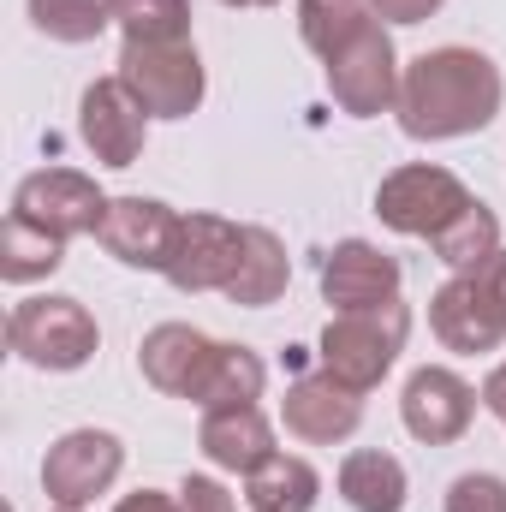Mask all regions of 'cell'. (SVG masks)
I'll return each mask as SVG.
<instances>
[{"label":"cell","mask_w":506,"mask_h":512,"mask_svg":"<svg viewBox=\"0 0 506 512\" xmlns=\"http://www.w3.org/2000/svg\"><path fill=\"white\" fill-rule=\"evenodd\" d=\"M471 203H477V197L465 191V179L447 173V167H435V161H405V167H393L376 185L381 227H393V233H405V239H435V233L453 227Z\"/></svg>","instance_id":"5b68a950"},{"label":"cell","mask_w":506,"mask_h":512,"mask_svg":"<svg viewBox=\"0 0 506 512\" xmlns=\"http://www.w3.org/2000/svg\"><path fill=\"white\" fill-rule=\"evenodd\" d=\"M316 495H322V477H316V465L298 459V453H274L268 465H256L251 477H245L251 512H310Z\"/></svg>","instance_id":"ffe728a7"},{"label":"cell","mask_w":506,"mask_h":512,"mask_svg":"<svg viewBox=\"0 0 506 512\" xmlns=\"http://www.w3.org/2000/svg\"><path fill=\"white\" fill-rule=\"evenodd\" d=\"M399 262L370 245V239H340L328 262H322V298L340 310H376V304H393L399 298Z\"/></svg>","instance_id":"2e32d148"},{"label":"cell","mask_w":506,"mask_h":512,"mask_svg":"<svg viewBox=\"0 0 506 512\" xmlns=\"http://www.w3.org/2000/svg\"><path fill=\"white\" fill-rule=\"evenodd\" d=\"M78 131H84V143H90V155L102 167H137V155L149 143V114H143V102L126 90V78L114 72V78H96L84 90Z\"/></svg>","instance_id":"7c38bea8"},{"label":"cell","mask_w":506,"mask_h":512,"mask_svg":"<svg viewBox=\"0 0 506 512\" xmlns=\"http://www.w3.org/2000/svg\"><path fill=\"white\" fill-rule=\"evenodd\" d=\"M60 512H66V507H60Z\"/></svg>","instance_id":"1f68e13d"},{"label":"cell","mask_w":506,"mask_h":512,"mask_svg":"<svg viewBox=\"0 0 506 512\" xmlns=\"http://www.w3.org/2000/svg\"><path fill=\"white\" fill-rule=\"evenodd\" d=\"M245 227L221 221V215H185L179 221V245L167 256V280L179 292H227L233 268H239Z\"/></svg>","instance_id":"9a60e30c"},{"label":"cell","mask_w":506,"mask_h":512,"mask_svg":"<svg viewBox=\"0 0 506 512\" xmlns=\"http://www.w3.org/2000/svg\"><path fill=\"white\" fill-rule=\"evenodd\" d=\"M286 280H292L286 245H280L268 227H245V245H239V268H233V280H227V298H233L239 310H262V304H274V298L286 292Z\"/></svg>","instance_id":"ac0fdd59"},{"label":"cell","mask_w":506,"mask_h":512,"mask_svg":"<svg viewBox=\"0 0 506 512\" xmlns=\"http://www.w3.org/2000/svg\"><path fill=\"white\" fill-rule=\"evenodd\" d=\"M197 447H203V459L215 471H239V477H251L256 465H268L280 453L274 423L262 417V405H215V411H203Z\"/></svg>","instance_id":"e0dca14e"},{"label":"cell","mask_w":506,"mask_h":512,"mask_svg":"<svg viewBox=\"0 0 506 512\" xmlns=\"http://www.w3.org/2000/svg\"><path fill=\"white\" fill-rule=\"evenodd\" d=\"M328 66V96L340 102V114H352V120H376V114H393L399 108V78H405V66H399V54H393V36H387V24L370 18L334 60H322Z\"/></svg>","instance_id":"52a82bcc"},{"label":"cell","mask_w":506,"mask_h":512,"mask_svg":"<svg viewBox=\"0 0 506 512\" xmlns=\"http://www.w3.org/2000/svg\"><path fill=\"white\" fill-rule=\"evenodd\" d=\"M506 102L501 66L483 48H429L399 78V131L417 143H447L495 126Z\"/></svg>","instance_id":"6da1fadb"},{"label":"cell","mask_w":506,"mask_h":512,"mask_svg":"<svg viewBox=\"0 0 506 512\" xmlns=\"http://www.w3.org/2000/svg\"><path fill=\"white\" fill-rule=\"evenodd\" d=\"M370 18H376V12H370L364 0H298V36H304V48L322 54V60H334Z\"/></svg>","instance_id":"7402d4cb"},{"label":"cell","mask_w":506,"mask_h":512,"mask_svg":"<svg viewBox=\"0 0 506 512\" xmlns=\"http://www.w3.org/2000/svg\"><path fill=\"white\" fill-rule=\"evenodd\" d=\"M340 495H346L352 512H405L411 483H405V465H399L393 453L358 447V453H346V465H340Z\"/></svg>","instance_id":"d6986e66"},{"label":"cell","mask_w":506,"mask_h":512,"mask_svg":"<svg viewBox=\"0 0 506 512\" xmlns=\"http://www.w3.org/2000/svg\"><path fill=\"white\" fill-rule=\"evenodd\" d=\"M370 12L381 24H423V18L441 12V0H370Z\"/></svg>","instance_id":"83f0119b"},{"label":"cell","mask_w":506,"mask_h":512,"mask_svg":"<svg viewBox=\"0 0 506 512\" xmlns=\"http://www.w3.org/2000/svg\"><path fill=\"white\" fill-rule=\"evenodd\" d=\"M399 417L423 447H453L477 417V387L447 364H423L411 370V382L399 393Z\"/></svg>","instance_id":"8fae6325"},{"label":"cell","mask_w":506,"mask_h":512,"mask_svg":"<svg viewBox=\"0 0 506 512\" xmlns=\"http://www.w3.org/2000/svg\"><path fill=\"white\" fill-rule=\"evenodd\" d=\"M30 24L48 42H96L114 24V0H30Z\"/></svg>","instance_id":"cb8c5ba5"},{"label":"cell","mask_w":506,"mask_h":512,"mask_svg":"<svg viewBox=\"0 0 506 512\" xmlns=\"http://www.w3.org/2000/svg\"><path fill=\"white\" fill-rule=\"evenodd\" d=\"M60 262H66V239L30 227L24 215H6V227H0V274H6L12 286H24V280H48Z\"/></svg>","instance_id":"44dd1931"},{"label":"cell","mask_w":506,"mask_h":512,"mask_svg":"<svg viewBox=\"0 0 506 512\" xmlns=\"http://www.w3.org/2000/svg\"><path fill=\"white\" fill-rule=\"evenodd\" d=\"M120 78L143 102L149 120H191L203 108V90H209V72H203L191 42H126Z\"/></svg>","instance_id":"8992f818"},{"label":"cell","mask_w":506,"mask_h":512,"mask_svg":"<svg viewBox=\"0 0 506 512\" xmlns=\"http://www.w3.org/2000/svg\"><path fill=\"white\" fill-rule=\"evenodd\" d=\"M215 358H221V340H209V334L191 328V322H161V328H149L143 346H137L143 382L161 387L167 399H191V405H203L209 376H215Z\"/></svg>","instance_id":"30bf717a"},{"label":"cell","mask_w":506,"mask_h":512,"mask_svg":"<svg viewBox=\"0 0 506 512\" xmlns=\"http://www.w3.org/2000/svg\"><path fill=\"white\" fill-rule=\"evenodd\" d=\"M429 251L441 256L453 274H459V268L489 262V256L501 251V221H495V209H489V203H471L453 227H441V233L429 239Z\"/></svg>","instance_id":"603a6c76"},{"label":"cell","mask_w":506,"mask_h":512,"mask_svg":"<svg viewBox=\"0 0 506 512\" xmlns=\"http://www.w3.org/2000/svg\"><path fill=\"white\" fill-rule=\"evenodd\" d=\"M483 405H489V411L506 423V364H495V370H489V382H483Z\"/></svg>","instance_id":"f546056e"},{"label":"cell","mask_w":506,"mask_h":512,"mask_svg":"<svg viewBox=\"0 0 506 512\" xmlns=\"http://www.w3.org/2000/svg\"><path fill=\"white\" fill-rule=\"evenodd\" d=\"M221 6H280V0H221Z\"/></svg>","instance_id":"4dcf8cb0"},{"label":"cell","mask_w":506,"mask_h":512,"mask_svg":"<svg viewBox=\"0 0 506 512\" xmlns=\"http://www.w3.org/2000/svg\"><path fill=\"white\" fill-rule=\"evenodd\" d=\"M126 42H191V0H114Z\"/></svg>","instance_id":"d4e9b609"},{"label":"cell","mask_w":506,"mask_h":512,"mask_svg":"<svg viewBox=\"0 0 506 512\" xmlns=\"http://www.w3.org/2000/svg\"><path fill=\"white\" fill-rule=\"evenodd\" d=\"M120 465H126L120 435H108V429H66L48 447V459H42V489H48L54 507L84 512L96 495H108L120 483Z\"/></svg>","instance_id":"ba28073f"},{"label":"cell","mask_w":506,"mask_h":512,"mask_svg":"<svg viewBox=\"0 0 506 512\" xmlns=\"http://www.w3.org/2000/svg\"><path fill=\"white\" fill-rule=\"evenodd\" d=\"M114 512H185V507H179L173 495H155V489H137V495H126V501H120Z\"/></svg>","instance_id":"f1b7e54d"},{"label":"cell","mask_w":506,"mask_h":512,"mask_svg":"<svg viewBox=\"0 0 506 512\" xmlns=\"http://www.w3.org/2000/svg\"><path fill=\"white\" fill-rule=\"evenodd\" d=\"M12 215H24L30 227L54 233V239H78V233H96L102 215H108V197L96 191L90 173L78 167H42L30 173L18 191H12Z\"/></svg>","instance_id":"9c48e42d"},{"label":"cell","mask_w":506,"mask_h":512,"mask_svg":"<svg viewBox=\"0 0 506 512\" xmlns=\"http://www.w3.org/2000/svg\"><path fill=\"white\" fill-rule=\"evenodd\" d=\"M179 507L185 512H239L233 495H227L215 477H185V483H179Z\"/></svg>","instance_id":"4316f807"},{"label":"cell","mask_w":506,"mask_h":512,"mask_svg":"<svg viewBox=\"0 0 506 512\" xmlns=\"http://www.w3.org/2000/svg\"><path fill=\"white\" fill-rule=\"evenodd\" d=\"M429 328L447 352L477 358L506 346V245L477 268H459L447 286L429 298Z\"/></svg>","instance_id":"7a4b0ae2"},{"label":"cell","mask_w":506,"mask_h":512,"mask_svg":"<svg viewBox=\"0 0 506 512\" xmlns=\"http://www.w3.org/2000/svg\"><path fill=\"white\" fill-rule=\"evenodd\" d=\"M405 334H411V310L393 298V304H376V310H340L328 328H322V370L334 376V382L358 387V393H370V387L399 364V352H405Z\"/></svg>","instance_id":"3957f363"},{"label":"cell","mask_w":506,"mask_h":512,"mask_svg":"<svg viewBox=\"0 0 506 512\" xmlns=\"http://www.w3.org/2000/svg\"><path fill=\"white\" fill-rule=\"evenodd\" d=\"M179 209H167V203H155V197H108V215H102V227H96V239H102V251L120 256L126 268H155V274H167V256L179 245Z\"/></svg>","instance_id":"4fadbf2b"},{"label":"cell","mask_w":506,"mask_h":512,"mask_svg":"<svg viewBox=\"0 0 506 512\" xmlns=\"http://www.w3.org/2000/svg\"><path fill=\"white\" fill-rule=\"evenodd\" d=\"M447 512H506V477H495V471H465L447 489Z\"/></svg>","instance_id":"484cf974"},{"label":"cell","mask_w":506,"mask_h":512,"mask_svg":"<svg viewBox=\"0 0 506 512\" xmlns=\"http://www.w3.org/2000/svg\"><path fill=\"white\" fill-rule=\"evenodd\" d=\"M6 346L30 364V370H54V376H66V370H84L90 358H96V346H102V328H96V316L78 304V298H24V304H12V316H6Z\"/></svg>","instance_id":"277c9868"},{"label":"cell","mask_w":506,"mask_h":512,"mask_svg":"<svg viewBox=\"0 0 506 512\" xmlns=\"http://www.w3.org/2000/svg\"><path fill=\"white\" fill-rule=\"evenodd\" d=\"M280 423H286V435H298V441H310V447H334V441L358 435V423H364V393L346 387V382H334L328 370H310V376H298V382L286 387Z\"/></svg>","instance_id":"5bb4252c"}]
</instances>
